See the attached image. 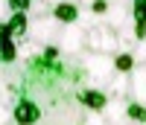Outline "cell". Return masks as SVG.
I'll return each mask as SVG.
<instances>
[{
	"label": "cell",
	"mask_w": 146,
	"mask_h": 125,
	"mask_svg": "<svg viewBox=\"0 0 146 125\" xmlns=\"http://www.w3.org/2000/svg\"><path fill=\"white\" fill-rule=\"evenodd\" d=\"M79 64L85 70V76H88V87H96V90H102L105 82L114 76V55L85 49V53H79Z\"/></svg>",
	"instance_id": "cell-1"
},
{
	"label": "cell",
	"mask_w": 146,
	"mask_h": 125,
	"mask_svg": "<svg viewBox=\"0 0 146 125\" xmlns=\"http://www.w3.org/2000/svg\"><path fill=\"white\" fill-rule=\"evenodd\" d=\"M85 49L102 53V55H117L120 49H123V38H120L117 29L105 26V23H96V26H91L88 35H85Z\"/></svg>",
	"instance_id": "cell-2"
},
{
	"label": "cell",
	"mask_w": 146,
	"mask_h": 125,
	"mask_svg": "<svg viewBox=\"0 0 146 125\" xmlns=\"http://www.w3.org/2000/svg\"><path fill=\"white\" fill-rule=\"evenodd\" d=\"M58 32H62V23H58L53 15H44V18H29V32H27V41L38 44L41 49L50 47L58 41Z\"/></svg>",
	"instance_id": "cell-3"
},
{
	"label": "cell",
	"mask_w": 146,
	"mask_h": 125,
	"mask_svg": "<svg viewBox=\"0 0 146 125\" xmlns=\"http://www.w3.org/2000/svg\"><path fill=\"white\" fill-rule=\"evenodd\" d=\"M85 35H88L85 26L67 23V26H62V32H58L56 47L62 49V55H79V53H85Z\"/></svg>",
	"instance_id": "cell-4"
},
{
	"label": "cell",
	"mask_w": 146,
	"mask_h": 125,
	"mask_svg": "<svg viewBox=\"0 0 146 125\" xmlns=\"http://www.w3.org/2000/svg\"><path fill=\"white\" fill-rule=\"evenodd\" d=\"M12 119L18 125H38L44 119V111H41V105L35 99H18L12 105Z\"/></svg>",
	"instance_id": "cell-5"
},
{
	"label": "cell",
	"mask_w": 146,
	"mask_h": 125,
	"mask_svg": "<svg viewBox=\"0 0 146 125\" xmlns=\"http://www.w3.org/2000/svg\"><path fill=\"white\" fill-rule=\"evenodd\" d=\"M129 99L146 105V64H137L129 76Z\"/></svg>",
	"instance_id": "cell-6"
},
{
	"label": "cell",
	"mask_w": 146,
	"mask_h": 125,
	"mask_svg": "<svg viewBox=\"0 0 146 125\" xmlns=\"http://www.w3.org/2000/svg\"><path fill=\"white\" fill-rule=\"evenodd\" d=\"M50 15L62 23V26H67V23H79V15H82V6L73 3V0H62V3H56Z\"/></svg>",
	"instance_id": "cell-7"
},
{
	"label": "cell",
	"mask_w": 146,
	"mask_h": 125,
	"mask_svg": "<svg viewBox=\"0 0 146 125\" xmlns=\"http://www.w3.org/2000/svg\"><path fill=\"white\" fill-rule=\"evenodd\" d=\"M126 105H129V99H120V96H108V105L102 108V116L108 125H120V122H126Z\"/></svg>",
	"instance_id": "cell-8"
},
{
	"label": "cell",
	"mask_w": 146,
	"mask_h": 125,
	"mask_svg": "<svg viewBox=\"0 0 146 125\" xmlns=\"http://www.w3.org/2000/svg\"><path fill=\"white\" fill-rule=\"evenodd\" d=\"M79 105L88 108V111H100L108 105V93L105 90H96V87H88V90H79Z\"/></svg>",
	"instance_id": "cell-9"
},
{
	"label": "cell",
	"mask_w": 146,
	"mask_h": 125,
	"mask_svg": "<svg viewBox=\"0 0 146 125\" xmlns=\"http://www.w3.org/2000/svg\"><path fill=\"white\" fill-rule=\"evenodd\" d=\"M6 29L12 32V38H27L29 32V12H12V15L6 18Z\"/></svg>",
	"instance_id": "cell-10"
},
{
	"label": "cell",
	"mask_w": 146,
	"mask_h": 125,
	"mask_svg": "<svg viewBox=\"0 0 146 125\" xmlns=\"http://www.w3.org/2000/svg\"><path fill=\"white\" fill-rule=\"evenodd\" d=\"M102 90H105L108 96H120V99H126V96H129V76H126V73H114V76L105 82Z\"/></svg>",
	"instance_id": "cell-11"
},
{
	"label": "cell",
	"mask_w": 146,
	"mask_h": 125,
	"mask_svg": "<svg viewBox=\"0 0 146 125\" xmlns=\"http://www.w3.org/2000/svg\"><path fill=\"white\" fill-rule=\"evenodd\" d=\"M137 67L135 55H131V49H120V53L114 55V73H126V76H131V70Z\"/></svg>",
	"instance_id": "cell-12"
},
{
	"label": "cell",
	"mask_w": 146,
	"mask_h": 125,
	"mask_svg": "<svg viewBox=\"0 0 146 125\" xmlns=\"http://www.w3.org/2000/svg\"><path fill=\"white\" fill-rule=\"evenodd\" d=\"M126 122H131V125H146V105L129 99V105H126Z\"/></svg>",
	"instance_id": "cell-13"
},
{
	"label": "cell",
	"mask_w": 146,
	"mask_h": 125,
	"mask_svg": "<svg viewBox=\"0 0 146 125\" xmlns=\"http://www.w3.org/2000/svg\"><path fill=\"white\" fill-rule=\"evenodd\" d=\"M21 55V47L15 38H9V41H0V64H15Z\"/></svg>",
	"instance_id": "cell-14"
},
{
	"label": "cell",
	"mask_w": 146,
	"mask_h": 125,
	"mask_svg": "<svg viewBox=\"0 0 146 125\" xmlns=\"http://www.w3.org/2000/svg\"><path fill=\"white\" fill-rule=\"evenodd\" d=\"M79 125H108V122H105V116L100 114V111H88V114L82 116Z\"/></svg>",
	"instance_id": "cell-15"
},
{
	"label": "cell",
	"mask_w": 146,
	"mask_h": 125,
	"mask_svg": "<svg viewBox=\"0 0 146 125\" xmlns=\"http://www.w3.org/2000/svg\"><path fill=\"white\" fill-rule=\"evenodd\" d=\"M15 119H12V105L6 102V99H0V125H12Z\"/></svg>",
	"instance_id": "cell-16"
},
{
	"label": "cell",
	"mask_w": 146,
	"mask_h": 125,
	"mask_svg": "<svg viewBox=\"0 0 146 125\" xmlns=\"http://www.w3.org/2000/svg\"><path fill=\"white\" fill-rule=\"evenodd\" d=\"M131 55H135L137 64H146V38H143V41H135V49H131Z\"/></svg>",
	"instance_id": "cell-17"
},
{
	"label": "cell",
	"mask_w": 146,
	"mask_h": 125,
	"mask_svg": "<svg viewBox=\"0 0 146 125\" xmlns=\"http://www.w3.org/2000/svg\"><path fill=\"white\" fill-rule=\"evenodd\" d=\"M6 3H9V9H12V12H29L32 0H6Z\"/></svg>",
	"instance_id": "cell-18"
},
{
	"label": "cell",
	"mask_w": 146,
	"mask_h": 125,
	"mask_svg": "<svg viewBox=\"0 0 146 125\" xmlns=\"http://www.w3.org/2000/svg\"><path fill=\"white\" fill-rule=\"evenodd\" d=\"M58 55H62V49H58L56 44H50V47H44V58H47V61H56Z\"/></svg>",
	"instance_id": "cell-19"
},
{
	"label": "cell",
	"mask_w": 146,
	"mask_h": 125,
	"mask_svg": "<svg viewBox=\"0 0 146 125\" xmlns=\"http://www.w3.org/2000/svg\"><path fill=\"white\" fill-rule=\"evenodd\" d=\"M12 15V9H9V3L6 0H0V23H6V18Z\"/></svg>",
	"instance_id": "cell-20"
},
{
	"label": "cell",
	"mask_w": 146,
	"mask_h": 125,
	"mask_svg": "<svg viewBox=\"0 0 146 125\" xmlns=\"http://www.w3.org/2000/svg\"><path fill=\"white\" fill-rule=\"evenodd\" d=\"M73 3H79V6H82V9H88V6H91V3H94V0H73Z\"/></svg>",
	"instance_id": "cell-21"
},
{
	"label": "cell",
	"mask_w": 146,
	"mask_h": 125,
	"mask_svg": "<svg viewBox=\"0 0 146 125\" xmlns=\"http://www.w3.org/2000/svg\"><path fill=\"white\" fill-rule=\"evenodd\" d=\"M108 3H126V6H131L135 0H108Z\"/></svg>",
	"instance_id": "cell-22"
},
{
	"label": "cell",
	"mask_w": 146,
	"mask_h": 125,
	"mask_svg": "<svg viewBox=\"0 0 146 125\" xmlns=\"http://www.w3.org/2000/svg\"><path fill=\"white\" fill-rule=\"evenodd\" d=\"M47 3H50V6H56V3H62V0H47Z\"/></svg>",
	"instance_id": "cell-23"
}]
</instances>
